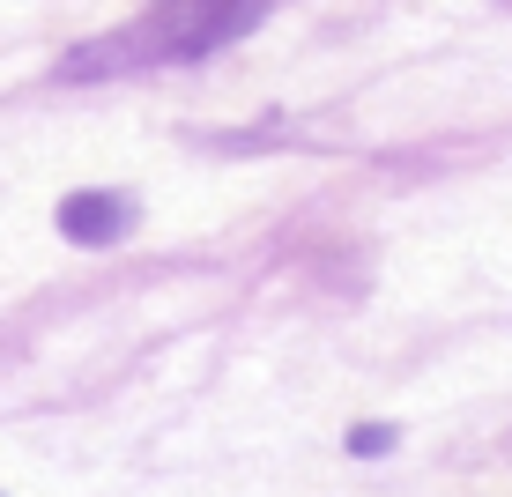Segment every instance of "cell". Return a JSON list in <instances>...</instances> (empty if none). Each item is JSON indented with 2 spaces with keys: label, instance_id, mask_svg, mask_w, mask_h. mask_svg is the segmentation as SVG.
I'll return each instance as SVG.
<instances>
[{
  "label": "cell",
  "instance_id": "obj_1",
  "mask_svg": "<svg viewBox=\"0 0 512 497\" xmlns=\"http://www.w3.org/2000/svg\"><path fill=\"white\" fill-rule=\"evenodd\" d=\"M253 8H260V0H164L149 30H156L171 52H201V45L245 30V23H253Z\"/></svg>",
  "mask_w": 512,
  "mask_h": 497
},
{
  "label": "cell",
  "instance_id": "obj_2",
  "mask_svg": "<svg viewBox=\"0 0 512 497\" xmlns=\"http://www.w3.org/2000/svg\"><path fill=\"white\" fill-rule=\"evenodd\" d=\"M60 230L82 245H112L119 230H127V201H112V193H75V201L60 208Z\"/></svg>",
  "mask_w": 512,
  "mask_h": 497
}]
</instances>
